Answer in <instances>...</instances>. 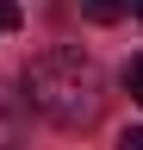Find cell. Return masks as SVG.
Segmentation results:
<instances>
[{
  "instance_id": "1",
  "label": "cell",
  "mask_w": 143,
  "mask_h": 150,
  "mask_svg": "<svg viewBox=\"0 0 143 150\" xmlns=\"http://www.w3.org/2000/svg\"><path fill=\"white\" fill-rule=\"evenodd\" d=\"M25 100L44 112L50 125H62V131H75V125H93L100 119V106H106V75L93 56H81V50H44L38 63L25 69Z\"/></svg>"
},
{
  "instance_id": "2",
  "label": "cell",
  "mask_w": 143,
  "mask_h": 150,
  "mask_svg": "<svg viewBox=\"0 0 143 150\" xmlns=\"http://www.w3.org/2000/svg\"><path fill=\"white\" fill-rule=\"evenodd\" d=\"M81 13L93 19V25H118V19L131 13V0H81Z\"/></svg>"
},
{
  "instance_id": "3",
  "label": "cell",
  "mask_w": 143,
  "mask_h": 150,
  "mask_svg": "<svg viewBox=\"0 0 143 150\" xmlns=\"http://www.w3.org/2000/svg\"><path fill=\"white\" fill-rule=\"evenodd\" d=\"M124 88H131V100L143 106V50L131 56V63H124Z\"/></svg>"
},
{
  "instance_id": "4",
  "label": "cell",
  "mask_w": 143,
  "mask_h": 150,
  "mask_svg": "<svg viewBox=\"0 0 143 150\" xmlns=\"http://www.w3.org/2000/svg\"><path fill=\"white\" fill-rule=\"evenodd\" d=\"M19 19H25V13H19V0H0V38L19 31Z\"/></svg>"
},
{
  "instance_id": "5",
  "label": "cell",
  "mask_w": 143,
  "mask_h": 150,
  "mask_svg": "<svg viewBox=\"0 0 143 150\" xmlns=\"http://www.w3.org/2000/svg\"><path fill=\"white\" fill-rule=\"evenodd\" d=\"M118 150H143V125H137V131H124V138H118Z\"/></svg>"
},
{
  "instance_id": "6",
  "label": "cell",
  "mask_w": 143,
  "mask_h": 150,
  "mask_svg": "<svg viewBox=\"0 0 143 150\" xmlns=\"http://www.w3.org/2000/svg\"><path fill=\"white\" fill-rule=\"evenodd\" d=\"M131 13H137V19H143V0H131Z\"/></svg>"
}]
</instances>
